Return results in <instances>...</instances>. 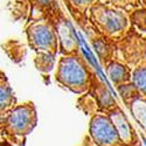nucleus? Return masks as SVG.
<instances>
[{"label": "nucleus", "instance_id": "9", "mask_svg": "<svg viewBox=\"0 0 146 146\" xmlns=\"http://www.w3.org/2000/svg\"><path fill=\"white\" fill-rule=\"evenodd\" d=\"M109 75H110L112 81L118 82V81H121L123 78H125L126 71L119 64H112V66H110V68H109Z\"/></svg>", "mask_w": 146, "mask_h": 146}, {"label": "nucleus", "instance_id": "8", "mask_svg": "<svg viewBox=\"0 0 146 146\" xmlns=\"http://www.w3.org/2000/svg\"><path fill=\"white\" fill-rule=\"evenodd\" d=\"M133 80H135L136 87L140 91L146 92V68L138 69L133 75Z\"/></svg>", "mask_w": 146, "mask_h": 146}, {"label": "nucleus", "instance_id": "12", "mask_svg": "<svg viewBox=\"0 0 146 146\" xmlns=\"http://www.w3.org/2000/svg\"><path fill=\"white\" fill-rule=\"evenodd\" d=\"M39 1H40V4H42V5H47L48 3L50 1V0H39Z\"/></svg>", "mask_w": 146, "mask_h": 146}, {"label": "nucleus", "instance_id": "1", "mask_svg": "<svg viewBox=\"0 0 146 146\" xmlns=\"http://www.w3.org/2000/svg\"><path fill=\"white\" fill-rule=\"evenodd\" d=\"M57 78L69 88L82 87L87 81L84 68L74 58H66L60 64Z\"/></svg>", "mask_w": 146, "mask_h": 146}, {"label": "nucleus", "instance_id": "3", "mask_svg": "<svg viewBox=\"0 0 146 146\" xmlns=\"http://www.w3.org/2000/svg\"><path fill=\"white\" fill-rule=\"evenodd\" d=\"M32 113L28 108H18L11 113L8 118L9 127L17 133L26 132L31 127Z\"/></svg>", "mask_w": 146, "mask_h": 146}, {"label": "nucleus", "instance_id": "2", "mask_svg": "<svg viewBox=\"0 0 146 146\" xmlns=\"http://www.w3.org/2000/svg\"><path fill=\"white\" fill-rule=\"evenodd\" d=\"M91 132L95 140L102 146H110L117 141L118 132L108 119L104 117H97L91 125Z\"/></svg>", "mask_w": 146, "mask_h": 146}, {"label": "nucleus", "instance_id": "7", "mask_svg": "<svg viewBox=\"0 0 146 146\" xmlns=\"http://www.w3.org/2000/svg\"><path fill=\"white\" fill-rule=\"evenodd\" d=\"M132 110L135 112V116L137 117V119L141 123V125L146 126V103L141 101L136 102Z\"/></svg>", "mask_w": 146, "mask_h": 146}, {"label": "nucleus", "instance_id": "6", "mask_svg": "<svg viewBox=\"0 0 146 146\" xmlns=\"http://www.w3.org/2000/svg\"><path fill=\"white\" fill-rule=\"evenodd\" d=\"M115 127H117L118 130V133L121 135L124 138H130V130H129V126H127V123L125 118H123L120 113L116 115L115 116Z\"/></svg>", "mask_w": 146, "mask_h": 146}, {"label": "nucleus", "instance_id": "11", "mask_svg": "<svg viewBox=\"0 0 146 146\" xmlns=\"http://www.w3.org/2000/svg\"><path fill=\"white\" fill-rule=\"evenodd\" d=\"M76 5H84V4H87L89 3V0H72Z\"/></svg>", "mask_w": 146, "mask_h": 146}, {"label": "nucleus", "instance_id": "5", "mask_svg": "<svg viewBox=\"0 0 146 146\" xmlns=\"http://www.w3.org/2000/svg\"><path fill=\"white\" fill-rule=\"evenodd\" d=\"M125 19L116 12H108L105 14V26L110 31H119L124 27Z\"/></svg>", "mask_w": 146, "mask_h": 146}, {"label": "nucleus", "instance_id": "10", "mask_svg": "<svg viewBox=\"0 0 146 146\" xmlns=\"http://www.w3.org/2000/svg\"><path fill=\"white\" fill-rule=\"evenodd\" d=\"M11 101V91L8 88L0 86V109L7 106Z\"/></svg>", "mask_w": 146, "mask_h": 146}, {"label": "nucleus", "instance_id": "4", "mask_svg": "<svg viewBox=\"0 0 146 146\" xmlns=\"http://www.w3.org/2000/svg\"><path fill=\"white\" fill-rule=\"evenodd\" d=\"M32 41L38 48H48L54 43V36L46 26H38L32 32Z\"/></svg>", "mask_w": 146, "mask_h": 146}]
</instances>
